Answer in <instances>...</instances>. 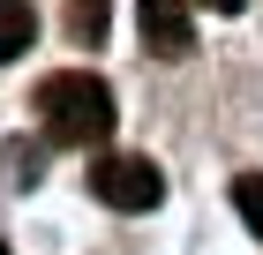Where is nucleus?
Returning <instances> with one entry per match:
<instances>
[{"label":"nucleus","instance_id":"7","mask_svg":"<svg viewBox=\"0 0 263 255\" xmlns=\"http://www.w3.org/2000/svg\"><path fill=\"white\" fill-rule=\"evenodd\" d=\"M196 8H218V15H241L248 0H196Z\"/></svg>","mask_w":263,"mask_h":255},{"label":"nucleus","instance_id":"2","mask_svg":"<svg viewBox=\"0 0 263 255\" xmlns=\"http://www.w3.org/2000/svg\"><path fill=\"white\" fill-rule=\"evenodd\" d=\"M90 195L105 210H158L165 203V173L143 150H105V158H90Z\"/></svg>","mask_w":263,"mask_h":255},{"label":"nucleus","instance_id":"5","mask_svg":"<svg viewBox=\"0 0 263 255\" xmlns=\"http://www.w3.org/2000/svg\"><path fill=\"white\" fill-rule=\"evenodd\" d=\"M105 30H113V8L105 0H68V38L76 45H98Z\"/></svg>","mask_w":263,"mask_h":255},{"label":"nucleus","instance_id":"6","mask_svg":"<svg viewBox=\"0 0 263 255\" xmlns=\"http://www.w3.org/2000/svg\"><path fill=\"white\" fill-rule=\"evenodd\" d=\"M233 210H241V225L263 240V173H241V180H233Z\"/></svg>","mask_w":263,"mask_h":255},{"label":"nucleus","instance_id":"1","mask_svg":"<svg viewBox=\"0 0 263 255\" xmlns=\"http://www.w3.org/2000/svg\"><path fill=\"white\" fill-rule=\"evenodd\" d=\"M38 120L53 143H76V150H90V143L113 135V90H105L90 68H61V75L38 83Z\"/></svg>","mask_w":263,"mask_h":255},{"label":"nucleus","instance_id":"8","mask_svg":"<svg viewBox=\"0 0 263 255\" xmlns=\"http://www.w3.org/2000/svg\"><path fill=\"white\" fill-rule=\"evenodd\" d=\"M0 255H8V240H0Z\"/></svg>","mask_w":263,"mask_h":255},{"label":"nucleus","instance_id":"3","mask_svg":"<svg viewBox=\"0 0 263 255\" xmlns=\"http://www.w3.org/2000/svg\"><path fill=\"white\" fill-rule=\"evenodd\" d=\"M143 15V45L165 60H188V45H196V23H188V0H136Z\"/></svg>","mask_w":263,"mask_h":255},{"label":"nucleus","instance_id":"4","mask_svg":"<svg viewBox=\"0 0 263 255\" xmlns=\"http://www.w3.org/2000/svg\"><path fill=\"white\" fill-rule=\"evenodd\" d=\"M30 38H38V15H30V0H0V60H15Z\"/></svg>","mask_w":263,"mask_h":255}]
</instances>
